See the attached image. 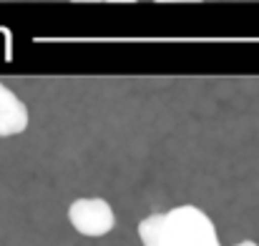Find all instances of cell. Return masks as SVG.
Instances as JSON below:
<instances>
[{
    "instance_id": "4",
    "label": "cell",
    "mask_w": 259,
    "mask_h": 246,
    "mask_svg": "<svg viewBox=\"0 0 259 246\" xmlns=\"http://www.w3.org/2000/svg\"><path fill=\"white\" fill-rule=\"evenodd\" d=\"M237 246H259V244H257V241H249V239H247V241H239Z\"/></svg>"
},
{
    "instance_id": "2",
    "label": "cell",
    "mask_w": 259,
    "mask_h": 246,
    "mask_svg": "<svg viewBox=\"0 0 259 246\" xmlns=\"http://www.w3.org/2000/svg\"><path fill=\"white\" fill-rule=\"evenodd\" d=\"M68 221L83 236H106L116 226L113 209L106 199H76L68 209Z\"/></svg>"
},
{
    "instance_id": "3",
    "label": "cell",
    "mask_w": 259,
    "mask_h": 246,
    "mask_svg": "<svg viewBox=\"0 0 259 246\" xmlns=\"http://www.w3.org/2000/svg\"><path fill=\"white\" fill-rule=\"evenodd\" d=\"M28 128V106L0 81V138L23 133Z\"/></svg>"
},
{
    "instance_id": "1",
    "label": "cell",
    "mask_w": 259,
    "mask_h": 246,
    "mask_svg": "<svg viewBox=\"0 0 259 246\" xmlns=\"http://www.w3.org/2000/svg\"><path fill=\"white\" fill-rule=\"evenodd\" d=\"M144 246H222L214 221L196 206L151 214L139 224Z\"/></svg>"
}]
</instances>
